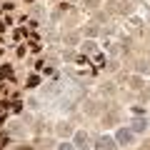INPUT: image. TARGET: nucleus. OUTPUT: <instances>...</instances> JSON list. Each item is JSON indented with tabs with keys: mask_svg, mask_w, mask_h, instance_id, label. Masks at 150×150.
Returning a JSON list of instances; mask_svg holds the SVG:
<instances>
[{
	"mask_svg": "<svg viewBox=\"0 0 150 150\" xmlns=\"http://www.w3.org/2000/svg\"><path fill=\"white\" fill-rule=\"evenodd\" d=\"M95 148H98V150H118V148H115V140H112V138H108V135L98 140V143H95Z\"/></svg>",
	"mask_w": 150,
	"mask_h": 150,
	"instance_id": "obj_1",
	"label": "nucleus"
},
{
	"mask_svg": "<svg viewBox=\"0 0 150 150\" xmlns=\"http://www.w3.org/2000/svg\"><path fill=\"white\" fill-rule=\"evenodd\" d=\"M115 140H118V143H123V145H125V143H130V140H133V133H130V130H125V128H123V130H118V135H115Z\"/></svg>",
	"mask_w": 150,
	"mask_h": 150,
	"instance_id": "obj_2",
	"label": "nucleus"
},
{
	"mask_svg": "<svg viewBox=\"0 0 150 150\" xmlns=\"http://www.w3.org/2000/svg\"><path fill=\"white\" fill-rule=\"evenodd\" d=\"M75 148H80V150L88 148V135L85 133H78V135H75Z\"/></svg>",
	"mask_w": 150,
	"mask_h": 150,
	"instance_id": "obj_3",
	"label": "nucleus"
},
{
	"mask_svg": "<svg viewBox=\"0 0 150 150\" xmlns=\"http://www.w3.org/2000/svg\"><path fill=\"white\" fill-rule=\"evenodd\" d=\"M145 128H148V123H145V120H135V123H133V130H135V133H143Z\"/></svg>",
	"mask_w": 150,
	"mask_h": 150,
	"instance_id": "obj_4",
	"label": "nucleus"
},
{
	"mask_svg": "<svg viewBox=\"0 0 150 150\" xmlns=\"http://www.w3.org/2000/svg\"><path fill=\"white\" fill-rule=\"evenodd\" d=\"M58 150H75V145L73 143H63V145H58Z\"/></svg>",
	"mask_w": 150,
	"mask_h": 150,
	"instance_id": "obj_5",
	"label": "nucleus"
},
{
	"mask_svg": "<svg viewBox=\"0 0 150 150\" xmlns=\"http://www.w3.org/2000/svg\"><path fill=\"white\" fill-rule=\"evenodd\" d=\"M0 78H10V68H8V65H5V68H0Z\"/></svg>",
	"mask_w": 150,
	"mask_h": 150,
	"instance_id": "obj_6",
	"label": "nucleus"
},
{
	"mask_svg": "<svg viewBox=\"0 0 150 150\" xmlns=\"http://www.w3.org/2000/svg\"><path fill=\"white\" fill-rule=\"evenodd\" d=\"M38 83H40V80H38V75H33L30 80H28V88H35V85H38Z\"/></svg>",
	"mask_w": 150,
	"mask_h": 150,
	"instance_id": "obj_7",
	"label": "nucleus"
}]
</instances>
